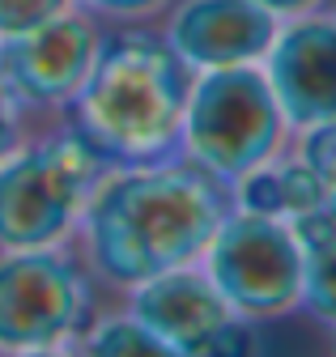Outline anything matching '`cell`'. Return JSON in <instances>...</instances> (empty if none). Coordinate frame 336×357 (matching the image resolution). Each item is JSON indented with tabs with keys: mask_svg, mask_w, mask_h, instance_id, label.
Instances as JSON below:
<instances>
[{
	"mask_svg": "<svg viewBox=\"0 0 336 357\" xmlns=\"http://www.w3.org/2000/svg\"><path fill=\"white\" fill-rule=\"evenodd\" d=\"M9 357H72L64 349H30V353H9Z\"/></svg>",
	"mask_w": 336,
	"mask_h": 357,
	"instance_id": "19",
	"label": "cell"
},
{
	"mask_svg": "<svg viewBox=\"0 0 336 357\" xmlns=\"http://www.w3.org/2000/svg\"><path fill=\"white\" fill-rule=\"evenodd\" d=\"M293 243H298V268H303V310L315 315L323 328H332V268H336V221L332 200L289 217Z\"/></svg>",
	"mask_w": 336,
	"mask_h": 357,
	"instance_id": "12",
	"label": "cell"
},
{
	"mask_svg": "<svg viewBox=\"0 0 336 357\" xmlns=\"http://www.w3.org/2000/svg\"><path fill=\"white\" fill-rule=\"evenodd\" d=\"M260 9H268L277 22H285V17H303V13H319V9H328V0H256Z\"/></svg>",
	"mask_w": 336,
	"mask_h": 357,
	"instance_id": "18",
	"label": "cell"
},
{
	"mask_svg": "<svg viewBox=\"0 0 336 357\" xmlns=\"http://www.w3.org/2000/svg\"><path fill=\"white\" fill-rule=\"evenodd\" d=\"M98 43H102L98 22L72 5L26 34L0 38V85L9 89L17 111L68 107L94 64Z\"/></svg>",
	"mask_w": 336,
	"mask_h": 357,
	"instance_id": "8",
	"label": "cell"
},
{
	"mask_svg": "<svg viewBox=\"0 0 336 357\" xmlns=\"http://www.w3.org/2000/svg\"><path fill=\"white\" fill-rule=\"evenodd\" d=\"M298 158L323 178L328 188H336V123L332 119L303 128V149H298Z\"/></svg>",
	"mask_w": 336,
	"mask_h": 357,
	"instance_id": "15",
	"label": "cell"
},
{
	"mask_svg": "<svg viewBox=\"0 0 336 357\" xmlns=\"http://www.w3.org/2000/svg\"><path fill=\"white\" fill-rule=\"evenodd\" d=\"M81 340H86V353L81 357H179L162 336H153L141 319H132L128 310L90 324L81 332Z\"/></svg>",
	"mask_w": 336,
	"mask_h": 357,
	"instance_id": "13",
	"label": "cell"
},
{
	"mask_svg": "<svg viewBox=\"0 0 336 357\" xmlns=\"http://www.w3.org/2000/svg\"><path fill=\"white\" fill-rule=\"evenodd\" d=\"M230 192L192 162L123 166L98 178L77 230L90 273L115 289H132L158 273L196 264L226 217Z\"/></svg>",
	"mask_w": 336,
	"mask_h": 357,
	"instance_id": "1",
	"label": "cell"
},
{
	"mask_svg": "<svg viewBox=\"0 0 336 357\" xmlns=\"http://www.w3.org/2000/svg\"><path fill=\"white\" fill-rule=\"evenodd\" d=\"M94 324V285L77 255L22 247L0 255V353L64 349Z\"/></svg>",
	"mask_w": 336,
	"mask_h": 357,
	"instance_id": "5",
	"label": "cell"
},
{
	"mask_svg": "<svg viewBox=\"0 0 336 357\" xmlns=\"http://www.w3.org/2000/svg\"><path fill=\"white\" fill-rule=\"evenodd\" d=\"M277 26L281 22L256 0H171L162 38L188 73H204L226 64H260Z\"/></svg>",
	"mask_w": 336,
	"mask_h": 357,
	"instance_id": "10",
	"label": "cell"
},
{
	"mask_svg": "<svg viewBox=\"0 0 336 357\" xmlns=\"http://www.w3.org/2000/svg\"><path fill=\"white\" fill-rule=\"evenodd\" d=\"M332 196H336V188H328L303 158H285V162L268 158L230 188V200H238L234 204L238 213H260V217H281V221L311 213V208L328 204Z\"/></svg>",
	"mask_w": 336,
	"mask_h": 357,
	"instance_id": "11",
	"label": "cell"
},
{
	"mask_svg": "<svg viewBox=\"0 0 336 357\" xmlns=\"http://www.w3.org/2000/svg\"><path fill=\"white\" fill-rule=\"evenodd\" d=\"M128 315L162 336L179 357H251L256 349L251 319H243L192 264L132 285Z\"/></svg>",
	"mask_w": 336,
	"mask_h": 357,
	"instance_id": "7",
	"label": "cell"
},
{
	"mask_svg": "<svg viewBox=\"0 0 336 357\" xmlns=\"http://www.w3.org/2000/svg\"><path fill=\"white\" fill-rule=\"evenodd\" d=\"M72 5L81 13H90V17H107V22H149L158 17L171 0H72Z\"/></svg>",
	"mask_w": 336,
	"mask_h": 357,
	"instance_id": "16",
	"label": "cell"
},
{
	"mask_svg": "<svg viewBox=\"0 0 336 357\" xmlns=\"http://www.w3.org/2000/svg\"><path fill=\"white\" fill-rule=\"evenodd\" d=\"M107 170L77 128L13 145L0 158V251L52 247L72 234Z\"/></svg>",
	"mask_w": 336,
	"mask_h": 357,
	"instance_id": "4",
	"label": "cell"
},
{
	"mask_svg": "<svg viewBox=\"0 0 336 357\" xmlns=\"http://www.w3.org/2000/svg\"><path fill=\"white\" fill-rule=\"evenodd\" d=\"M204 277L243 319H281L303 302V268L289 221L230 213L204 243Z\"/></svg>",
	"mask_w": 336,
	"mask_h": 357,
	"instance_id": "6",
	"label": "cell"
},
{
	"mask_svg": "<svg viewBox=\"0 0 336 357\" xmlns=\"http://www.w3.org/2000/svg\"><path fill=\"white\" fill-rule=\"evenodd\" d=\"M285 128H311L336 115V22L328 9L285 17L260 60Z\"/></svg>",
	"mask_w": 336,
	"mask_h": 357,
	"instance_id": "9",
	"label": "cell"
},
{
	"mask_svg": "<svg viewBox=\"0 0 336 357\" xmlns=\"http://www.w3.org/2000/svg\"><path fill=\"white\" fill-rule=\"evenodd\" d=\"M17 132H22V123H17V102L9 98V89L0 85V158L17 145Z\"/></svg>",
	"mask_w": 336,
	"mask_h": 357,
	"instance_id": "17",
	"label": "cell"
},
{
	"mask_svg": "<svg viewBox=\"0 0 336 357\" xmlns=\"http://www.w3.org/2000/svg\"><path fill=\"white\" fill-rule=\"evenodd\" d=\"M64 9H72V0H0V38L26 34L38 22H47Z\"/></svg>",
	"mask_w": 336,
	"mask_h": 357,
	"instance_id": "14",
	"label": "cell"
},
{
	"mask_svg": "<svg viewBox=\"0 0 336 357\" xmlns=\"http://www.w3.org/2000/svg\"><path fill=\"white\" fill-rule=\"evenodd\" d=\"M192 73L141 26L102 34L86 81L72 94V128L111 170L153 166L179 153V123Z\"/></svg>",
	"mask_w": 336,
	"mask_h": 357,
	"instance_id": "2",
	"label": "cell"
},
{
	"mask_svg": "<svg viewBox=\"0 0 336 357\" xmlns=\"http://www.w3.org/2000/svg\"><path fill=\"white\" fill-rule=\"evenodd\" d=\"M281 137L285 119L260 64H226L192 73L179 123V149L217 188L230 192L247 170L277 158Z\"/></svg>",
	"mask_w": 336,
	"mask_h": 357,
	"instance_id": "3",
	"label": "cell"
}]
</instances>
